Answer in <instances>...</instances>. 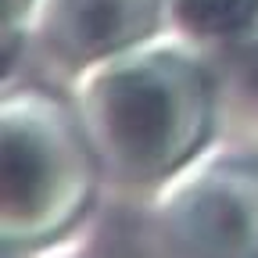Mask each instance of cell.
Segmentation results:
<instances>
[{
    "instance_id": "1",
    "label": "cell",
    "mask_w": 258,
    "mask_h": 258,
    "mask_svg": "<svg viewBox=\"0 0 258 258\" xmlns=\"http://www.w3.org/2000/svg\"><path fill=\"white\" fill-rule=\"evenodd\" d=\"M64 93L104 183L140 198H151L219 137L226 111L215 57L169 29L83 69Z\"/></svg>"
},
{
    "instance_id": "6",
    "label": "cell",
    "mask_w": 258,
    "mask_h": 258,
    "mask_svg": "<svg viewBox=\"0 0 258 258\" xmlns=\"http://www.w3.org/2000/svg\"><path fill=\"white\" fill-rule=\"evenodd\" d=\"M212 57L222 76V93L258 115V25Z\"/></svg>"
},
{
    "instance_id": "4",
    "label": "cell",
    "mask_w": 258,
    "mask_h": 258,
    "mask_svg": "<svg viewBox=\"0 0 258 258\" xmlns=\"http://www.w3.org/2000/svg\"><path fill=\"white\" fill-rule=\"evenodd\" d=\"M158 32H165V0H36L25 36L29 54L69 83Z\"/></svg>"
},
{
    "instance_id": "7",
    "label": "cell",
    "mask_w": 258,
    "mask_h": 258,
    "mask_svg": "<svg viewBox=\"0 0 258 258\" xmlns=\"http://www.w3.org/2000/svg\"><path fill=\"white\" fill-rule=\"evenodd\" d=\"M36 8V0H0V50H4V79L18 61L29 54V15Z\"/></svg>"
},
{
    "instance_id": "5",
    "label": "cell",
    "mask_w": 258,
    "mask_h": 258,
    "mask_svg": "<svg viewBox=\"0 0 258 258\" xmlns=\"http://www.w3.org/2000/svg\"><path fill=\"white\" fill-rule=\"evenodd\" d=\"M258 25V0H165V29L219 54Z\"/></svg>"
},
{
    "instance_id": "2",
    "label": "cell",
    "mask_w": 258,
    "mask_h": 258,
    "mask_svg": "<svg viewBox=\"0 0 258 258\" xmlns=\"http://www.w3.org/2000/svg\"><path fill=\"white\" fill-rule=\"evenodd\" d=\"M104 186L83 122L69 101L36 83L4 79L0 97V251H50L83 230Z\"/></svg>"
},
{
    "instance_id": "3",
    "label": "cell",
    "mask_w": 258,
    "mask_h": 258,
    "mask_svg": "<svg viewBox=\"0 0 258 258\" xmlns=\"http://www.w3.org/2000/svg\"><path fill=\"white\" fill-rule=\"evenodd\" d=\"M144 201V237L158 254L258 258V137L219 133Z\"/></svg>"
}]
</instances>
